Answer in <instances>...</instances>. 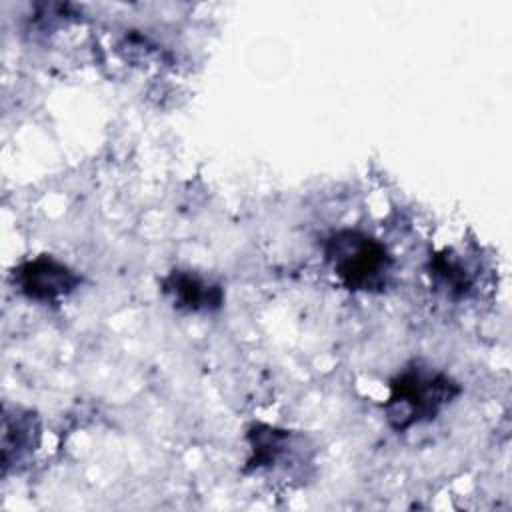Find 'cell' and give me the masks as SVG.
Wrapping results in <instances>:
<instances>
[{"label":"cell","instance_id":"obj_1","mask_svg":"<svg viewBox=\"0 0 512 512\" xmlns=\"http://www.w3.org/2000/svg\"><path fill=\"white\" fill-rule=\"evenodd\" d=\"M460 394L462 386L450 374L412 360L390 378L382 410L394 432H406L436 420Z\"/></svg>","mask_w":512,"mask_h":512},{"label":"cell","instance_id":"obj_2","mask_svg":"<svg viewBox=\"0 0 512 512\" xmlns=\"http://www.w3.org/2000/svg\"><path fill=\"white\" fill-rule=\"evenodd\" d=\"M322 250L330 272L346 290L380 294L388 288L394 258L386 244L372 234L342 228L326 238Z\"/></svg>","mask_w":512,"mask_h":512},{"label":"cell","instance_id":"obj_3","mask_svg":"<svg viewBox=\"0 0 512 512\" xmlns=\"http://www.w3.org/2000/svg\"><path fill=\"white\" fill-rule=\"evenodd\" d=\"M10 276L24 298L40 304H56L82 284V276L74 268L50 254L20 262Z\"/></svg>","mask_w":512,"mask_h":512},{"label":"cell","instance_id":"obj_4","mask_svg":"<svg viewBox=\"0 0 512 512\" xmlns=\"http://www.w3.org/2000/svg\"><path fill=\"white\" fill-rule=\"evenodd\" d=\"M42 442L40 416L20 404H4L2 408V438L0 462L2 476L16 474L28 466Z\"/></svg>","mask_w":512,"mask_h":512},{"label":"cell","instance_id":"obj_5","mask_svg":"<svg viewBox=\"0 0 512 512\" xmlns=\"http://www.w3.org/2000/svg\"><path fill=\"white\" fill-rule=\"evenodd\" d=\"M250 456L248 470H280L306 460L308 440L304 434L276 428L270 424H252L246 430Z\"/></svg>","mask_w":512,"mask_h":512},{"label":"cell","instance_id":"obj_6","mask_svg":"<svg viewBox=\"0 0 512 512\" xmlns=\"http://www.w3.org/2000/svg\"><path fill=\"white\" fill-rule=\"evenodd\" d=\"M160 288L170 304L186 314H212L224 304L222 284L194 270H170L160 280Z\"/></svg>","mask_w":512,"mask_h":512},{"label":"cell","instance_id":"obj_7","mask_svg":"<svg viewBox=\"0 0 512 512\" xmlns=\"http://www.w3.org/2000/svg\"><path fill=\"white\" fill-rule=\"evenodd\" d=\"M428 276L440 294L450 300H464L474 288V276L454 250H442L430 256Z\"/></svg>","mask_w":512,"mask_h":512}]
</instances>
